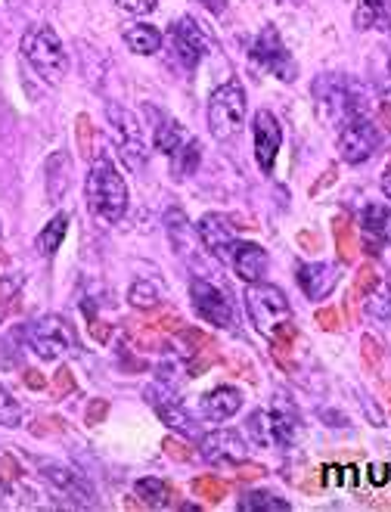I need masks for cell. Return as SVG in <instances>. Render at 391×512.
Here are the masks:
<instances>
[{"label":"cell","mask_w":391,"mask_h":512,"mask_svg":"<svg viewBox=\"0 0 391 512\" xmlns=\"http://www.w3.org/2000/svg\"><path fill=\"white\" fill-rule=\"evenodd\" d=\"M199 159H202V146L196 143V140H187L184 143V149L174 156V162H177V174L180 177H187V174H193V168L199 165Z\"/></svg>","instance_id":"836d02e7"},{"label":"cell","mask_w":391,"mask_h":512,"mask_svg":"<svg viewBox=\"0 0 391 512\" xmlns=\"http://www.w3.org/2000/svg\"><path fill=\"white\" fill-rule=\"evenodd\" d=\"M379 122L391 131V103H382L379 106Z\"/></svg>","instance_id":"c3c4849f"},{"label":"cell","mask_w":391,"mask_h":512,"mask_svg":"<svg viewBox=\"0 0 391 512\" xmlns=\"http://www.w3.org/2000/svg\"><path fill=\"white\" fill-rule=\"evenodd\" d=\"M339 283V274L333 264L326 261H317V264H298V286H302V292L311 298V301H323L329 292H333V286Z\"/></svg>","instance_id":"5bb4252c"},{"label":"cell","mask_w":391,"mask_h":512,"mask_svg":"<svg viewBox=\"0 0 391 512\" xmlns=\"http://www.w3.org/2000/svg\"><path fill=\"white\" fill-rule=\"evenodd\" d=\"M25 385H28V388H35V391H41V388L47 385V379H44L38 370H25Z\"/></svg>","instance_id":"ee69618b"},{"label":"cell","mask_w":391,"mask_h":512,"mask_svg":"<svg viewBox=\"0 0 391 512\" xmlns=\"http://www.w3.org/2000/svg\"><path fill=\"white\" fill-rule=\"evenodd\" d=\"M94 339L97 342H106L109 339V326L103 320H94Z\"/></svg>","instance_id":"7dc6e473"},{"label":"cell","mask_w":391,"mask_h":512,"mask_svg":"<svg viewBox=\"0 0 391 512\" xmlns=\"http://www.w3.org/2000/svg\"><path fill=\"white\" fill-rule=\"evenodd\" d=\"M370 478L376 481V485H382V481L388 478V469L385 466H376V469H370Z\"/></svg>","instance_id":"681fc988"},{"label":"cell","mask_w":391,"mask_h":512,"mask_svg":"<svg viewBox=\"0 0 391 512\" xmlns=\"http://www.w3.org/2000/svg\"><path fill=\"white\" fill-rule=\"evenodd\" d=\"M75 131H78V149H81V156L90 159V156H94V125H90L87 115H78Z\"/></svg>","instance_id":"e575fe53"},{"label":"cell","mask_w":391,"mask_h":512,"mask_svg":"<svg viewBox=\"0 0 391 512\" xmlns=\"http://www.w3.org/2000/svg\"><path fill=\"white\" fill-rule=\"evenodd\" d=\"M317 90V103H320V115H326L329 122L336 125H345L351 122V118L364 115V90H360L354 81L348 78H320L314 84Z\"/></svg>","instance_id":"5b68a950"},{"label":"cell","mask_w":391,"mask_h":512,"mask_svg":"<svg viewBox=\"0 0 391 512\" xmlns=\"http://www.w3.org/2000/svg\"><path fill=\"white\" fill-rule=\"evenodd\" d=\"M239 407H243V395H239V388L233 385H218L202 398V413L208 419H215V423H224V419L236 416Z\"/></svg>","instance_id":"e0dca14e"},{"label":"cell","mask_w":391,"mask_h":512,"mask_svg":"<svg viewBox=\"0 0 391 512\" xmlns=\"http://www.w3.org/2000/svg\"><path fill=\"white\" fill-rule=\"evenodd\" d=\"M25 339H28V345L35 348V354L44 357V360H56V357H63L66 351L78 348L75 329L56 314L35 320L32 326L25 329Z\"/></svg>","instance_id":"8992f818"},{"label":"cell","mask_w":391,"mask_h":512,"mask_svg":"<svg viewBox=\"0 0 391 512\" xmlns=\"http://www.w3.org/2000/svg\"><path fill=\"white\" fill-rule=\"evenodd\" d=\"M22 469L10 454H0V485H10V481H19Z\"/></svg>","instance_id":"ab89813d"},{"label":"cell","mask_w":391,"mask_h":512,"mask_svg":"<svg viewBox=\"0 0 391 512\" xmlns=\"http://www.w3.org/2000/svg\"><path fill=\"white\" fill-rule=\"evenodd\" d=\"M230 261H233V274L246 283H258L267 274V264H270L264 246H258V243H236Z\"/></svg>","instance_id":"2e32d148"},{"label":"cell","mask_w":391,"mask_h":512,"mask_svg":"<svg viewBox=\"0 0 391 512\" xmlns=\"http://www.w3.org/2000/svg\"><path fill=\"white\" fill-rule=\"evenodd\" d=\"M246 314L252 320V326L264 336H274V329L286 320H292V305L289 298L283 295V289L270 286V283H249L246 292Z\"/></svg>","instance_id":"277c9868"},{"label":"cell","mask_w":391,"mask_h":512,"mask_svg":"<svg viewBox=\"0 0 391 512\" xmlns=\"http://www.w3.org/2000/svg\"><path fill=\"white\" fill-rule=\"evenodd\" d=\"M125 44L128 50H134L137 56H153L162 50V32L156 25H131L125 28Z\"/></svg>","instance_id":"ffe728a7"},{"label":"cell","mask_w":391,"mask_h":512,"mask_svg":"<svg viewBox=\"0 0 391 512\" xmlns=\"http://www.w3.org/2000/svg\"><path fill=\"white\" fill-rule=\"evenodd\" d=\"M360 301H364V314L370 320H391V283L388 280H379Z\"/></svg>","instance_id":"cb8c5ba5"},{"label":"cell","mask_w":391,"mask_h":512,"mask_svg":"<svg viewBox=\"0 0 391 512\" xmlns=\"http://www.w3.org/2000/svg\"><path fill=\"white\" fill-rule=\"evenodd\" d=\"M171 41H174L177 59H180V63H184L187 69H196V66L202 63L205 50H208L205 32H202V28H199L190 16H184L180 22L171 25Z\"/></svg>","instance_id":"4fadbf2b"},{"label":"cell","mask_w":391,"mask_h":512,"mask_svg":"<svg viewBox=\"0 0 391 512\" xmlns=\"http://www.w3.org/2000/svg\"><path fill=\"white\" fill-rule=\"evenodd\" d=\"M115 4L128 13H134V16H149L159 7V0H115Z\"/></svg>","instance_id":"f35d334b"},{"label":"cell","mask_w":391,"mask_h":512,"mask_svg":"<svg viewBox=\"0 0 391 512\" xmlns=\"http://www.w3.org/2000/svg\"><path fill=\"white\" fill-rule=\"evenodd\" d=\"M193 491H196V497H202L205 503H221L224 497H227V485L221 478H215V475H199L196 481H193Z\"/></svg>","instance_id":"1f68e13d"},{"label":"cell","mask_w":391,"mask_h":512,"mask_svg":"<svg viewBox=\"0 0 391 512\" xmlns=\"http://www.w3.org/2000/svg\"><path fill=\"white\" fill-rule=\"evenodd\" d=\"M44 478L50 481L53 488H59L63 494H69L75 503H81V506H94V491H90V485H84V481H81L75 472H69V469H63V466H44Z\"/></svg>","instance_id":"ac0fdd59"},{"label":"cell","mask_w":391,"mask_h":512,"mask_svg":"<svg viewBox=\"0 0 391 512\" xmlns=\"http://www.w3.org/2000/svg\"><path fill=\"white\" fill-rule=\"evenodd\" d=\"M333 233H336V246H339V258L345 264H351L357 258V239H354V230H351V218L339 215L333 221Z\"/></svg>","instance_id":"f1b7e54d"},{"label":"cell","mask_w":391,"mask_h":512,"mask_svg":"<svg viewBox=\"0 0 391 512\" xmlns=\"http://www.w3.org/2000/svg\"><path fill=\"white\" fill-rule=\"evenodd\" d=\"M69 215L66 212H59L41 233H38V252L44 255V258H50L59 246H63V239H66V233H69Z\"/></svg>","instance_id":"d4e9b609"},{"label":"cell","mask_w":391,"mask_h":512,"mask_svg":"<svg viewBox=\"0 0 391 512\" xmlns=\"http://www.w3.org/2000/svg\"><path fill=\"white\" fill-rule=\"evenodd\" d=\"M106 413H109V404L106 401H94L87 407V426H100L103 419H106Z\"/></svg>","instance_id":"7bdbcfd3"},{"label":"cell","mask_w":391,"mask_h":512,"mask_svg":"<svg viewBox=\"0 0 391 512\" xmlns=\"http://www.w3.org/2000/svg\"><path fill=\"white\" fill-rule=\"evenodd\" d=\"M190 295H193V308L196 314L212 323L218 329H233V308H230V298L224 289H218L215 283H208L202 277H196L190 283Z\"/></svg>","instance_id":"9c48e42d"},{"label":"cell","mask_w":391,"mask_h":512,"mask_svg":"<svg viewBox=\"0 0 391 512\" xmlns=\"http://www.w3.org/2000/svg\"><path fill=\"white\" fill-rule=\"evenodd\" d=\"M146 401L156 407V413L165 419L168 426H174V429H184V432H190L193 426H190V416L184 413V407H180L174 398H168V401H162V395H159V388H149L146 391Z\"/></svg>","instance_id":"7402d4cb"},{"label":"cell","mask_w":391,"mask_h":512,"mask_svg":"<svg viewBox=\"0 0 391 512\" xmlns=\"http://www.w3.org/2000/svg\"><path fill=\"white\" fill-rule=\"evenodd\" d=\"M379 280H382V277H379V270H376L373 264H364V267L357 270V277H354V295H357V298H364Z\"/></svg>","instance_id":"d590c367"},{"label":"cell","mask_w":391,"mask_h":512,"mask_svg":"<svg viewBox=\"0 0 391 512\" xmlns=\"http://www.w3.org/2000/svg\"><path fill=\"white\" fill-rule=\"evenodd\" d=\"M239 475H243V478H261V475H264V469H261V466H246Z\"/></svg>","instance_id":"816d5d0a"},{"label":"cell","mask_w":391,"mask_h":512,"mask_svg":"<svg viewBox=\"0 0 391 512\" xmlns=\"http://www.w3.org/2000/svg\"><path fill=\"white\" fill-rule=\"evenodd\" d=\"M196 236H199L202 249H208L218 261H230V258H233L236 233H233L230 218H224L221 212H208V215H202L199 224H196Z\"/></svg>","instance_id":"7c38bea8"},{"label":"cell","mask_w":391,"mask_h":512,"mask_svg":"<svg viewBox=\"0 0 391 512\" xmlns=\"http://www.w3.org/2000/svg\"><path fill=\"white\" fill-rule=\"evenodd\" d=\"M16 289H19V283H13V280H7V277H0V301L16 298Z\"/></svg>","instance_id":"f6af8a7d"},{"label":"cell","mask_w":391,"mask_h":512,"mask_svg":"<svg viewBox=\"0 0 391 512\" xmlns=\"http://www.w3.org/2000/svg\"><path fill=\"white\" fill-rule=\"evenodd\" d=\"M388 224H391V221H388ZM388 233H391V227H388Z\"/></svg>","instance_id":"9f6ffc18"},{"label":"cell","mask_w":391,"mask_h":512,"mask_svg":"<svg viewBox=\"0 0 391 512\" xmlns=\"http://www.w3.org/2000/svg\"><path fill=\"white\" fill-rule=\"evenodd\" d=\"M87 205L97 218L106 224H118L128 212V184L125 177L118 174V168L109 162V156H97L90 162L87 174Z\"/></svg>","instance_id":"6da1fadb"},{"label":"cell","mask_w":391,"mask_h":512,"mask_svg":"<svg viewBox=\"0 0 391 512\" xmlns=\"http://www.w3.org/2000/svg\"><path fill=\"white\" fill-rule=\"evenodd\" d=\"M162 447H165V454H168L171 460H180V463L193 460V450H190L184 441H177V438H165V441H162Z\"/></svg>","instance_id":"74e56055"},{"label":"cell","mask_w":391,"mask_h":512,"mask_svg":"<svg viewBox=\"0 0 391 512\" xmlns=\"http://www.w3.org/2000/svg\"><path fill=\"white\" fill-rule=\"evenodd\" d=\"M267 416H270V429H274V441L280 447H292L298 438V429H302V419H298L295 404L286 395H277Z\"/></svg>","instance_id":"9a60e30c"},{"label":"cell","mask_w":391,"mask_h":512,"mask_svg":"<svg viewBox=\"0 0 391 512\" xmlns=\"http://www.w3.org/2000/svg\"><path fill=\"white\" fill-rule=\"evenodd\" d=\"M388 13V0H357L354 10V28L360 32H370V28H379L385 22Z\"/></svg>","instance_id":"484cf974"},{"label":"cell","mask_w":391,"mask_h":512,"mask_svg":"<svg viewBox=\"0 0 391 512\" xmlns=\"http://www.w3.org/2000/svg\"><path fill=\"white\" fill-rule=\"evenodd\" d=\"M298 243H302V246H308V249H314V246H317V239H314L311 233H302V236H298Z\"/></svg>","instance_id":"db71d44e"},{"label":"cell","mask_w":391,"mask_h":512,"mask_svg":"<svg viewBox=\"0 0 391 512\" xmlns=\"http://www.w3.org/2000/svg\"><path fill=\"white\" fill-rule=\"evenodd\" d=\"M53 398H69L72 391H75V373L69 370V367H59L56 373H53Z\"/></svg>","instance_id":"8d00e7d4"},{"label":"cell","mask_w":391,"mask_h":512,"mask_svg":"<svg viewBox=\"0 0 391 512\" xmlns=\"http://www.w3.org/2000/svg\"><path fill=\"white\" fill-rule=\"evenodd\" d=\"M0 264H7V255L4 252H0Z\"/></svg>","instance_id":"11a10c76"},{"label":"cell","mask_w":391,"mask_h":512,"mask_svg":"<svg viewBox=\"0 0 391 512\" xmlns=\"http://www.w3.org/2000/svg\"><path fill=\"white\" fill-rule=\"evenodd\" d=\"M239 509L243 512H289L292 506L274 494H267V491H252L246 494L243 500H239Z\"/></svg>","instance_id":"83f0119b"},{"label":"cell","mask_w":391,"mask_h":512,"mask_svg":"<svg viewBox=\"0 0 391 512\" xmlns=\"http://www.w3.org/2000/svg\"><path fill=\"white\" fill-rule=\"evenodd\" d=\"M360 345H364V360L370 367H379V360H382V351H379V342L373 336H364L360 339Z\"/></svg>","instance_id":"60d3db41"},{"label":"cell","mask_w":391,"mask_h":512,"mask_svg":"<svg viewBox=\"0 0 391 512\" xmlns=\"http://www.w3.org/2000/svg\"><path fill=\"white\" fill-rule=\"evenodd\" d=\"M168 233H171V243L177 246V252L180 255H187L190 252V233H193V227L187 224V218H184V212L180 208H174V212H168Z\"/></svg>","instance_id":"f546056e"},{"label":"cell","mask_w":391,"mask_h":512,"mask_svg":"<svg viewBox=\"0 0 391 512\" xmlns=\"http://www.w3.org/2000/svg\"><path fill=\"white\" fill-rule=\"evenodd\" d=\"M376 146H379V131H376V125L370 122V118L357 115V118H351V122L342 125V131H339V156H342V162H348V165L367 162L376 153Z\"/></svg>","instance_id":"ba28073f"},{"label":"cell","mask_w":391,"mask_h":512,"mask_svg":"<svg viewBox=\"0 0 391 512\" xmlns=\"http://www.w3.org/2000/svg\"><path fill=\"white\" fill-rule=\"evenodd\" d=\"M333 180H336V168H329V171H326V177H320L317 184L311 187V196H317V193H320L323 187H329V184H333Z\"/></svg>","instance_id":"bcb514c9"},{"label":"cell","mask_w":391,"mask_h":512,"mask_svg":"<svg viewBox=\"0 0 391 512\" xmlns=\"http://www.w3.org/2000/svg\"><path fill=\"white\" fill-rule=\"evenodd\" d=\"M0 426H7V429L22 426V407L4 385H0Z\"/></svg>","instance_id":"d6a6232c"},{"label":"cell","mask_w":391,"mask_h":512,"mask_svg":"<svg viewBox=\"0 0 391 512\" xmlns=\"http://www.w3.org/2000/svg\"><path fill=\"white\" fill-rule=\"evenodd\" d=\"M246 122V90L239 81L221 84L208 100V131L215 140H230Z\"/></svg>","instance_id":"3957f363"},{"label":"cell","mask_w":391,"mask_h":512,"mask_svg":"<svg viewBox=\"0 0 391 512\" xmlns=\"http://www.w3.org/2000/svg\"><path fill=\"white\" fill-rule=\"evenodd\" d=\"M382 193L391 199V165L385 168V174H382Z\"/></svg>","instance_id":"f907efd6"},{"label":"cell","mask_w":391,"mask_h":512,"mask_svg":"<svg viewBox=\"0 0 391 512\" xmlns=\"http://www.w3.org/2000/svg\"><path fill=\"white\" fill-rule=\"evenodd\" d=\"M385 227H388V208L385 205H367L364 212H360V233H364V249L370 255L382 252Z\"/></svg>","instance_id":"d6986e66"},{"label":"cell","mask_w":391,"mask_h":512,"mask_svg":"<svg viewBox=\"0 0 391 512\" xmlns=\"http://www.w3.org/2000/svg\"><path fill=\"white\" fill-rule=\"evenodd\" d=\"M199 454H202V460L215 463V466H239L249 457V444L230 429H218V432H208L199 441Z\"/></svg>","instance_id":"8fae6325"},{"label":"cell","mask_w":391,"mask_h":512,"mask_svg":"<svg viewBox=\"0 0 391 512\" xmlns=\"http://www.w3.org/2000/svg\"><path fill=\"white\" fill-rule=\"evenodd\" d=\"M190 137H187V131L180 128L177 122H171V118H165L162 125H156V131H153V143H156V149L159 153H165V156H177L180 149H184V143H187Z\"/></svg>","instance_id":"44dd1931"},{"label":"cell","mask_w":391,"mask_h":512,"mask_svg":"<svg viewBox=\"0 0 391 512\" xmlns=\"http://www.w3.org/2000/svg\"><path fill=\"white\" fill-rule=\"evenodd\" d=\"M249 441L255 444V447H270V444H277L274 441V429H270V416L264 413V410H255L252 416H249Z\"/></svg>","instance_id":"4dcf8cb0"},{"label":"cell","mask_w":391,"mask_h":512,"mask_svg":"<svg viewBox=\"0 0 391 512\" xmlns=\"http://www.w3.org/2000/svg\"><path fill=\"white\" fill-rule=\"evenodd\" d=\"M252 140H255V162L264 174L274 171V162H277V153H280V143H283V128H280V118L270 112V109H261L252 122Z\"/></svg>","instance_id":"30bf717a"},{"label":"cell","mask_w":391,"mask_h":512,"mask_svg":"<svg viewBox=\"0 0 391 512\" xmlns=\"http://www.w3.org/2000/svg\"><path fill=\"white\" fill-rule=\"evenodd\" d=\"M202 4H205L208 10H212V13H221V10H224V4H227V0H202Z\"/></svg>","instance_id":"f5cc1de1"},{"label":"cell","mask_w":391,"mask_h":512,"mask_svg":"<svg viewBox=\"0 0 391 512\" xmlns=\"http://www.w3.org/2000/svg\"><path fill=\"white\" fill-rule=\"evenodd\" d=\"M252 59H255V63L264 72L277 75L280 81H295V75H298L295 59L286 50V44H283V38H280V32H277L274 25H264L261 28V35L252 44Z\"/></svg>","instance_id":"52a82bcc"},{"label":"cell","mask_w":391,"mask_h":512,"mask_svg":"<svg viewBox=\"0 0 391 512\" xmlns=\"http://www.w3.org/2000/svg\"><path fill=\"white\" fill-rule=\"evenodd\" d=\"M22 56L47 84H59L69 72V53L50 25L28 28L25 38H22Z\"/></svg>","instance_id":"7a4b0ae2"},{"label":"cell","mask_w":391,"mask_h":512,"mask_svg":"<svg viewBox=\"0 0 391 512\" xmlns=\"http://www.w3.org/2000/svg\"><path fill=\"white\" fill-rule=\"evenodd\" d=\"M165 298V286L159 280H137L128 292V301L137 311H156Z\"/></svg>","instance_id":"603a6c76"},{"label":"cell","mask_w":391,"mask_h":512,"mask_svg":"<svg viewBox=\"0 0 391 512\" xmlns=\"http://www.w3.org/2000/svg\"><path fill=\"white\" fill-rule=\"evenodd\" d=\"M134 491L146 506H171V497H177V491H171L162 478H140Z\"/></svg>","instance_id":"4316f807"},{"label":"cell","mask_w":391,"mask_h":512,"mask_svg":"<svg viewBox=\"0 0 391 512\" xmlns=\"http://www.w3.org/2000/svg\"><path fill=\"white\" fill-rule=\"evenodd\" d=\"M317 323L326 329V333H336V329H339V311H336V308H323V311H317Z\"/></svg>","instance_id":"b9f144b4"}]
</instances>
